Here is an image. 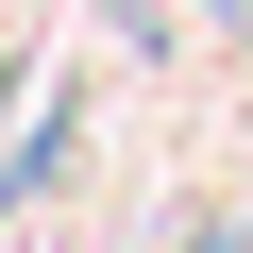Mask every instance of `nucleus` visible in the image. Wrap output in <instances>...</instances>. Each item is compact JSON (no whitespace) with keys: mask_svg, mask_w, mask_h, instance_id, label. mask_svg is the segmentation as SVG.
Listing matches in <instances>:
<instances>
[{"mask_svg":"<svg viewBox=\"0 0 253 253\" xmlns=\"http://www.w3.org/2000/svg\"><path fill=\"white\" fill-rule=\"evenodd\" d=\"M236 34H253V0H236Z\"/></svg>","mask_w":253,"mask_h":253,"instance_id":"nucleus-1","label":"nucleus"}]
</instances>
